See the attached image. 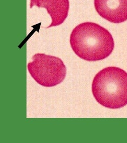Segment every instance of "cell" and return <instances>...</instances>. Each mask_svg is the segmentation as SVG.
<instances>
[{
    "mask_svg": "<svg viewBox=\"0 0 127 143\" xmlns=\"http://www.w3.org/2000/svg\"><path fill=\"white\" fill-rule=\"evenodd\" d=\"M70 45L75 54L84 60H103L111 55L115 44L111 34L96 23L85 22L74 28L70 36Z\"/></svg>",
    "mask_w": 127,
    "mask_h": 143,
    "instance_id": "1",
    "label": "cell"
},
{
    "mask_svg": "<svg viewBox=\"0 0 127 143\" xmlns=\"http://www.w3.org/2000/svg\"><path fill=\"white\" fill-rule=\"evenodd\" d=\"M92 90L102 105L111 109L123 108L127 104V73L116 67L103 69L95 76Z\"/></svg>",
    "mask_w": 127,
    "mask_h": 143,
    "instance_id": "2",
    "label": "cell"
},
{
    "mask_svg": "<svg viewBox=\"0 0 127 143\" xmlns=\"http://www.w3.org/2000/svg\"><path fill=\"white\" fill-rule=\"evenodd\" d=\"M27 68L32 77L38 84L52 87L61 83L66 74V66L58 57L44 54H36Z\"/></svg>",
    "mask_w": 127,
    "mask_h": 143,
    "instance_id": "3",
    "label": "cell"
},
{
    "mask_svg": "<svg viewBox=\"0 0 127 143\" xmlns=\"http://www.w3.org/2000/svg\"><path fill=\"white\" fill-rule=\"evenodd\" d=\"M94 6L98 14L110 22L127 20V0H94Z\"/></svg>",
    "mask_w": 127,
    "mask_h": 143,
    "instance_id": "4",
    "label": "cell"
},
{
    "mask_svg": "<svg viewBox=\"0 0 127 143\" xmlns=\"http://www.w3.org/2000/svg\"><path fill=\"white\" fill-rule=\"evenodd\" d=\"M37 6L45 8L51 18V24L47 28L62 24L68 17L69 10V0H30V8Z\"/></svg>",
    "mask_w": 127,
    "mask_h": 143,
    "instance_id": "5",
    "label": "cell"
}]
</instances>
